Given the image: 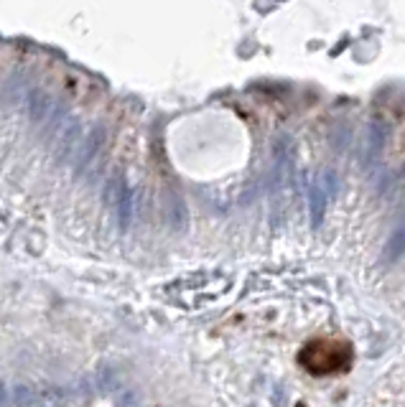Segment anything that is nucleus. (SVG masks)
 Instances as JSON below:
<instances>
[{"instance_id":"1","label":"nucleus","mask_w":405,"mask_h":407,"mask_svg":"<svg viewBox=\"0 0 405 407\" xmlns=\"http://www.w3.org/2000/svg\"><path fill=\"white\" fill-rule=\"evenodd\" d=\"M387 137H390V125L385 120H372L367 125V135H365V148H362V166L365 168H375L380 163V155L385 150Z\"/></svg>"},{"instance_id":"2","label":"nucleus","mask_w":405,"mask_h":407,"mask_svg":"<svg viewBox=\"0 0 405 407\" xmlns=\"http://www.w3.org/2000/svg\"><path fill=\"white\" fill-rule=\"evenodd\" d=\"M326 201H329V196H326L324 189L314 181L308 186V214H311V226H314V229H319L321 222H324Z\"/></svg>"},{"instance_id":"3","label":"nucleus","mask_w":405,"mask_h":407,"mask_svg":"<svg viewBox=\"0 0 405 407\" xmlns=\"http://www.w3.org/2000/svg\"><path fill=\"white\" fill-rule=\"evenodd\" d=\"M405 254V222L397 226L393 235L387 237L385 247H382V263L393 265Z\"/></svg>"}]
</instances>
